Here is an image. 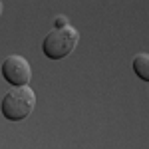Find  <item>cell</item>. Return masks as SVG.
I'll list each match as a JSON object with an SVG mask.
<instances>
[{
  "instance_id": "6da1fadb",
  "label": "cell",
  "mask_w": 149,
  "mask_h": 149,
  "mask_svg": "<svg viewBox=\"0 0 149 149\" xmlns=\"http://www.w3.org/2000/svg\"><path fill=\"white\" fill-rule=\"evenodd\" d=\"M36 107V92L30 86L22 88H12L10 92L2 95L0 102V113L4 115L8 121H22Z\"/></svg>"
},
{
  "instance_id": "7a4b0ae2",
  "label": "cell",
  "mask_w": 149,
  "mask_h": 149,
  "mask_svg": "<svg viewBox=\"0 0 149 149\" xmlns=\"http://www.w3.org/2000/svg\"><path fill=\"white\" fill-rule=\"evenodd\" d=\"M80 42V32L74 26H64V28H52L44 40H42V52L50 60H64L70 56Z\"/></svg>"
},
{
  "instance_id": "3957f363",
  "label": "cell",
  "mask_w": 149,
  "mask_h": 149,
  "mask_svg": "<svg viewBox=\"0 0 149 149\" xmlns=\"http://www.w3.org/2000/svg\"><path fill=\"white\" fill-rule=\"evenodd\" d=\"M0 70H2L4 80L8 81L12 88L30 86V80H32V66H30V62L24 56H20V54L8 56L0 64Z\"/></svg>"
},
{
  "instance_id": "277c9868",
  "label": "cell",
  "mask_w": 149,
  "mask_h": 149,
  "mask_svg": "<svg viewBox=\"0 0 149 149\" xmlns=\"http://www.w3.org/2000/svg\"><path fill=\"white\" fill-rule=\"evenodd\" d=\"M133 72L141 81H149V54L141 52L133 58Z\"/></svg>"
},
{
  "instance_id": "5b68a950",
  "label": "cell",
  "mask_w": 149,
  "mask_h": 149,
  "mask_svg": "<svg viewBox=\"0 0 149 149\" xmlns=\"http://www.w3.org/2000/svg\"><path fill=\"white\" fill-rule=\"evenodd\" d=\"M64 26H68V18L64 16V14H60L56 18V24H54V28H64Z\"/></svg>"
},
{
  "instance_id": "8992f818",
  "label": "cell",
  "mask_w": 149,
  "mask_h": 149,
  "mask_svg": "<svg viewBox=\"0 0 149 149\" xmlns=\"http://www.w3.org/2000/svg\"><path fill=\"white\" fill-rule=\"evenodd\" d=\"M0 14H2V2H0Z\"/></svg>"
}]
</instances>
